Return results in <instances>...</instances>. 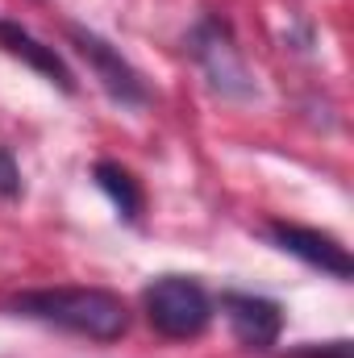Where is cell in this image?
<instances>
[{
    "instance_id": "8",
    "label": "cell",
    "mask_w": 354,
    "mask_h": 358,
    "mask_svg": "<svg viewBox=\"0 0 354 358\" xmlns=\"http://www.w3.org/2000/svg\"><path fill=\"white\" fill-rule=\"evenodd\" d=\"M92 176H96V187L113 200V208L125 217V221H138L142 217V208H146V196H142V187H138V179L129 176L121 163H96L92 167Z\"/></svg>"
},
{
    "instance_id": "7",
    "label": "cell",
    "mask_w": 354,
    "mask_h": 358,
    "mask_svg": "<svg viewBox=\"0 0 354 358\" xmlns=\"http://www.w3.org/2000/svg\"><path fill=\"white\" fill-rule=\"evenodd\" d=\"M0 50L8 55V59H17V63H25L29 71H38L46 84H55L59 92H76V71L63 63V55L55 50V46H46V42H38L25 25H17V21H8V17H0Z\"/></svg>"
},
{
    "instance_id": "6",
    "label": "cell",
    "mask_w": 354,
    "mask_h": 358,
    "mask_svg": "<svg viewBox=\"0 0 354 358\" xmlns=\"http://www.w3.org/2000/svg\"><path fill=\"white\" fill-rule=\"evenodd\" d=\"M221 313L246 350H271L283 329V308L255 292H221Z\"/></svg>"
},
{
    "instance_id": "9",
    "label": "cell",
    "mask_w": 354,
    "mask_h": 358,
    "mask_svg": "<svg viewBox=\"0 0 354 358\" xmlns=\"http://www.w3.org/2000/svg\"><path fill=\"white\" fill-rule=\"evenodd\" d=\"M0 196H4V200L21 196V171H17V163H13V150H8V146H0Z\"/></svg>"
},
{
    "instance_id": "1",
    "label": "cell",
    "mask_w": 354,
    "mask_h": 358,
    "mask_svg": "<svg viewBox=\"0 0 354 358\" xmlns=\"http://www.w3.org/2000/svg\"><path fill=\"white\" fill-rule=\"evenodd\" d=\"M13 317H29L92 342H117L129 329V308L104 287H38L8 300Z\"/></svg>"
},
{
    "instance_id": "10",
    "label": "cell",
    "mask_w": 354,
    "mask_h": 358,
    "mask_svg": "<svg viewBox=\"0 0 354 358\" xmlns=\"http://www.w3.org/2000/svg\"><path fill=\"white\" fill-rule=\"evenodd\" d=\"M292 358H351V342H325L321 350L317 346H300V350H292Z\"/></svg>"
},
{
    "instance_id": "3",
    "label": "cell",
    "mask_w": 354,
    "mask_h": 358,
    "mask_svg": "<svg viewBox=\"0 0 354 358\" xmlns=\"http://www.w3.org/2000/svg\"><path fill=\"white\" fill-rule=\"evenodd\" d=\"M67 38H71V46L80 50V59L88 63V71L96 76V84L108 92L117 104H125V108H142L146 100H150V92H146V80L121 59V50L113 46V42H104L96 29H84V25H67Z\"/></svg>"
},
{
    "instance_id": "4",
    "label": "cell",
    "mask_w": 354,
    "mask_h": 358,
    "mask_svg": "<svg viewBox=\"0 0 354 358\" xmlns=\"http://www.w3.org/2000/svg\"><path fill=\"white\" fill-rule=\"evenodd\" d=\"M187 50H192V59L204 67L208 84L221 92V96H250V92H255L250 71H246V63H242V55H238V46H234L225 21L204 17V21L192 29Z\"/></svg>"
},
{
    "instance_id": "5",
    "label": "cell",
    "mask_w": 354,
    "mask_h": 358,
    "mask_svg": "<svg viewBox=\"0 0 354 358\" xmlns=\"http://www.w3.org/2000/svg\"><path fill=\"white\" fill-rule=\"evenodd\" d=\"M267 238H271L283 255H292V259H300V263H309V267L325 271V275H334V279H342V283L354 275V263H351V255H346V246H342L338 238L321 234V229L271 221V225H267Z\"/></svg>"
},
{
    "instance_id": "2",
    "label": "cell",
    "mask_w": 354,
    "mask_h": 358,
    "mask_svg": "<svg viewBox=\"0 0 354 358\" xmlns=\"http://www.w3.org/2000/svg\"><path fill=\"white\" fill-rule=\"evenodd\" d=\"M142 308H146V321L163 338H200L213 321L208 292L187 275H163V279L146 283Z\"/></svg>"
}]
</instances>
